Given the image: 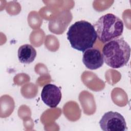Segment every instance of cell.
<instances>
[{"label":"cell","mask_w":131,"mask_h":131,"mask_svg":"<svg viewBox=\"0 0 131 131\" xmlns=\"http://www.w3.org/2000/svg\"><path fill=\"white\" fill-rule=\"evenodd\" d=\"M67 36L72 48L82 52L92 48L97 38L94 26L84 20L72 24L68 29Z\"/></svg>","instance_id":"1"},{"label":"cell","mask_w":131,"mask_h":131,"mask_svg":"<svg viewBox=\"0 0 131 131\" xmlns=\"http://www.w3.org/2000/svg\"><path fill=\"white\" fill-rule=\"evenodd\" d=\"M104 62L109 67L118 69L126 65L129 60L130 47L123 37L105 42L102 50Z\"/></svg>","instance_id":"2"},{"label":"cell","mask_w":131,"mask_h":131,"mask_svg":"<svg viewBox=\"0 0 131 131\" xmlns=\"http://www.w3.org/2000/svg\"><path fill=\"white\" fill-rule=\"evenodd\" d=\"M94 27L99 40L105 43L122 35L124 24L116 15L107 13L101 16L95 23Z\"/></svg>","instance_id":"3"},{"label":"cell","mask_w":131,"mask_h":131,"mask_svg":"<svg viewBox=\"0 0 131 131\" xmlns=\"http://www.w3.org/2000/svg\"><path fill=\"white\" fill-rule=\"evenodd\" d=\"M99 123L103 131H125L127 129L124 117L117 112L109 111L105 113Z\"/></svg>","instance_id":"4"},{"label":"cell","mask_w":131,"mask_h":131,"mask_svg":"<svg viewBox=\"0 0 131 131\" xmlns=\"http://www.w3.org/2000/svg\"><path fill=\"white\" fill-rule=\"evenodd\" d=\"M61 90L55 84L49 83L45 85L41 92L42 101L51 108L56 107L61 101Z\"/></svg>","instance_id":"5"},{"label":"cell","mask_w":131,"mask_h":131,"mask_svg":"<svg viewBox=\"0 0 131 131\" xmlns=\"http://www.w3.org/2000/svg\"><path fill=\"white\" fill-rule=\"evenodd\" d=\"M82 62L88 69L92 70L100 68L104 63L102 53L96 48H91L83 52Z\"/></svg>","instance_id":"6"},{"label":"cell","mask_w":131,"mask_h":131,"mask_svg":"<svg viewBox=\"0 0 131 131\" xmlns=\"http://www.w3.org/2000/svg\"><path fill=\"white\" fill-rule=\"evenodd\" d=\"M17 56L20 62L29 64L34 60L36 56V51L31 45L25 44L18 48Z\"/></svg>","instance_id":"7"}]
</instances>
